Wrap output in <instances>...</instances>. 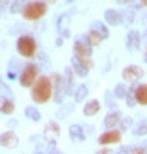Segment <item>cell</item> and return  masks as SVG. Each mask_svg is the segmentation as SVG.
I'll list each match as a JSON object with an SVG mask.
<instances>
[{
	"instance_id": "obj_1",
	"label": "cell",
	"mask_w": 147,
	"mask_h": 154,
	"mask_svg": "<svg viewBox=\"0 0 147 154\" xmlns=\"http://www.w3.org/2000/svg\"><path fill=\"white\" fill-rule=\"evenodd\" d=\"M31 96H33V101H36L38 105L48 103L51 99V96H53V82H51V79L46 75L38 77L36 82L31 86Z\"/></svg>"
},
{
	"instance_id": "obj_2",
	"label": "cell",
	"mask_w": 147,
	"mask_h": 154,
	"mask_svg": "<svg viewBox=\"0 0 147 154\" xmlns=\"http://www.w3.org/2000/svg\"><path fill=\"white\" fill-rule=\"evenodd\" d=\"M46 12H48L46 2H43V0H34V2H29V4L22 9L21 14L26 21H38V19H41Z\"/></svg>"
},
{
	"instance_id": "obj_3",
	"label": "cell",
	"mask_w": 147,
	"mask_h": 154,
	"mask_svg": "<svg viewBox=\"0 0 147 154\" xmlns=\"http://www.w3.org/2000/svg\"><path fill=\"white\" fill-rule=\"evenodd\" d=\"M72 69L75 72V75L86 77L87 74H89V70L93 69V60H91V57L74 55L72 57Z\"/></svg>"
},
{
	"instance_id": "obj_4",
	"label": "cell",
	"mask_w": 147,
	"mask_h": 154,
	"mask_svg": "<svg viewBox=\"0 0 147 154\" xmlns=\"http://www.w3.org/2000/svg\"><path fill=\"white\" fill-rule=\"evenodd\" d=\"M38 74H39L38 65H34V63H27V65L22 69L21 77H19V82H21V86H22V88H31V86L36 82Z\"/></svg>"
},
{
	"instance_id": "obj_5",
	"label": "cell",
	"mask_w": 147,
	"mask_h": 154,
	"mask_svg": "<svg viewBox=\"0 0 147 154\" xmlns=\"http://www.w3.org/2000/svg\"><path fill=\"white\" fill-rule=\"evenodd\" d=\"M17 51L24 58H31L36 53V41L33 36H21L17 39Z\"/></svg>"
},
{
	"instance_id": "obj_6",
	"label": "cell",
	"mask_w": 147,
	"mask_h": 154,
	"mask_svg": "<svg viewBox=\"0 0 147 154\" xmlns=\"http://www.w3.org/2000/svg\"><path fill=\"white\" fill-rule=\"evenodd\" d=\"M91 53H93V45H91L89 38L87 36H79L74 41V55L91 57Z\"/></svg>"
},
{
	"instance_id": "obj_7",
	"label": "cell",
	"mask_w": 147,
	"mask_h": 154,
	"mask_svg": "<svg viewBox=\"0 0 147 154\" xmlns=\"http://www.w3.org/2000/svg\"><path fill=\"white\" fill-rule=\"evenodd\" d=\"M51 82H53V91H55V103H62L63 96L67 94L65 81H63V77H62L60 74H53Z\"/></svg>"
},
{
	"instance_id": "obj_8",
	"label": "cell",
	"mask_w": 147,
	"mask_h": 154,
	"mask_svg": "<svg viewBox=\"0 0 147 154\" xmlns=\"http://www.w3.org/2000/svg\"><path fill=\"white\" fill-rule=\"evenodd\" d=\"M98 142L101 144V146H113V144H118V142H121V132L120 130H115V128L106 130L104 134L99 135Z\"/></svg>"
},
{
	"instance_id": "obj_9",
	"label": "cell",
	"mask_w": 147,
	"mask_h": 154,
	"mask_svg": "<svg viewBox=\"0 0 147 154\" xmlns=\"http://www.w3.org/2000/svg\"><path fill=\"white\" fill-rule=\"evenodd\" d=\"M142 75H144V70L139 65H127L121 72V77L125 79V82H137Z\"/></svg>"
},
{
	"instance_id": "obj_10",
	"label": "cell",
	"mask_w": 147,
	"mask_h": 154,
	"mask_svg": "<svg viewBox=\"0 0 147 154\" xmlns=\"http://www.w3.org/2000/svg\"><path fill=\"white\" fill-rule=\"evenodd\" d=\"M58 135H60V127L57 125V122H48L46 123V128H44V134H43L44 140L48 144H55L57 139H58Z\"/></svg>"
},
{
	"instance_id": "obj_11",
	"label": "cell",
	"mask_w": 147,
	"mask_h": 154,
	"mask_svg": "<svg viewBox=\"0 0 147 154\" xmlns=\"http://www.w3.org/2000/svg\"><path fill=\"white\" fill-rule=\"evenodd\" d=\"M0 146L5 147V149H14L19 146V137L14 132H11V130L0 134Z\"/></svg>"
},
{
	"instance_id": "obj_12",
	"label": "cell",
	"mask_w": 147,
	"mask_h": 154,
	"mask_svg": "<svg viewBox=\"0 0 147 154\" xmlns=\"http://www.w3.org/2000/svg\"><path fill=\"white\" fill-rule=\"evenodd\" d=\"M104 21L109 26H120L123 22V12L116 11V9H108V11H104Z\"/></svg>"
},
{
	"instance_id": "obj_13",
	"label": "cell",
	"mask_w": 147,
	"mask_h": 154,
	"mask_svg": "<svg viewBox=\"0 0 147 154\" xmlns=\"http://www.w3.org/2000/svg\"><path fill=\"white\" fill-rule=\"evenodd\" d=\"M139 48H140V34H139V31H130L127 34V50L133 53Z\"/></svg>"
},
{
	"instance_id": "obj_14",
	"label": "cell",
	"mask_w": 147,
	"mask_h": 154,
	"mask_svg": "<svg viewBox=\"0 0 147 154\" xmlns=\"http://www.w3.org/2000/svg\"><path fill=\"white\" fill-rule=\"evenodd\" d=\"M121 120V113L118 110H109V113L106 116H104V127L108 128V130H111V128H115V127L120 123Z\"/></svg>"
},
{
	"instance_id": "obj_15",
	"label": "cell",
	"mask_w": 147,
	"mask_h": 154,
	"mask_svg": "<svg viewBox=\"0 0 147 154\" xmlns=\"http://www.w3.org/2000/svg\"><path fill=\"white\" fill-rule=\"evenodd\" d=\"M69 135H70V139L74 142H84L86 140V134H84V128L81 125H70Z\"/></svg>"
},
{
	"instance_id": "obj_16",
	"label": "cell",
	"mask_w": 147,
	"mask_h": 154,
	"mask_svg": "<svg viewBox=\"0 0 147 154\" xmlns=\"http://www.w3.org/2000/svg\"><path fill=\"white\" fill-rule=\"evenodd\" d=\"M135 101L142 106H147V84L135 86Z\"/></svg>"
},
{
	"instance_id": "obj_17",
	"label": "cell",
	"mask_w": 147,
	"mask_h": 154,
	"mask_svg": "<svg viewBox=\"0 0 147 154\" xmlns=\"http://www.w3.org/2000/svg\"><path fill=\"white\" fill-rule=\"evenodd\" d=\"M99 108H101V103H99L98 99H91V101H87L86 105H84V115H87V116L98 115Z\"/></svg>"
},
{
	"instance_id": "obj_18",
	"label": "cell",
	"mask_w": 147,
	"mask_h": 154,
	"mask_svg": "<svg viewBox=\"0 0 147 154\" xmlns=\"http://www.w3.org/2000/svg\"><path fill=\"white\" fill-rule=\"evenodd\" d=\"M89 29L91 31H94V33H98L99 36L103 39H106L109 36V31H108V28L104 26L103 22H99V21H94V22H91V26H89Z\"/></svg>"
},
{
	"instance_id": "obj_19",
	"label": "cell",
	"mask_w": 147,
	"mask_h": 154,
	"mask_svg": "<svg viewBox=\"0 0 147 154\" xmlns=\"http://www.w3.org/2000/svg\"><path fill=\"white\" fill-rule=\"evenodd\" d=\"M132 134L137 135V137H142V135H147V118H142L140 122H137L133 128H132Z\"/></svg>"
},
{
	"instance_id": "obj_20",
	"label": "cell",
	"mask_w": 147,
	"mask_h": 154,
	"mask_svg": "<svg viewBox=\"0 0 147 154\" xmlns=\"http://www.w3.org/2000/svg\"><path fill=\"white\" fill-rule=\"evenodd\" d=\"M0 111L5 113V115H11L12 111H14V103H12L9 98L0 96Z\"/></svg>"
},
{
	"instance_id": "obj_21",
	"label": "cell",
	"mask_w": 147,
	"mask_h": 154,
	"mask_svg": "<svg viewBox=\"0 0 147 154\" xmlns=\"http://www.w3.org/2000/svg\"><path fill=\"white\" fill-rule=\"evenodd\" d=\"M74 74L75 72L74 70H70V67H67L65 69V89H67V94L69 93H72V86H74Z\"/></svg>"
},
{
	"instance_id": "obj_22",
	"label": "cell",
	"mask_w": 147,
	"mask_h": 154,
	"mask_svg": "<svg viewBox=\"0 0 147 154\" xmlns=\"http://www.w3.org/2000/svg\"><path fill=\"white\" fill-rule=\"evenodd\" d=\"M24 113H26V116L29 118V120H33V122H39V120H41V113H39L34 106H26Z\"/></svg>"
},
{
	"instance_id": "obj_23",
	"label": "cell",
	"mask_w": 147,
	"mask_h": 154,
	"mask_svg": "<svg viewBox=\"0 0 147 154\" xmlns=\"http://www.w3.org/2000/svg\"><path fill=\"white\" fill-rule=\"evenodd\" d=\"M135 17H137V11L135 9H128V11L123 12V22H125V26H130L135 22Z\"/></svg>"
},
{
	"instance_id": "obj_24",
	"label": "cell",
	"mask_w": 147,
	"mask_h": 154,
	"mask_svg": "<svg viewBox=\"0 0 147 154\" xmlns=\"http://www.w3.org/2000/svg\"><path fill=\"white\" fill-rule=\"evenodd\" d=\"M31 0H14L11 4V12L12 14H16V12H22V9L29 4Z\"/></svg>"
},
{
	"instance_id": "obj_25",
	"label": "cell",
	"mask_w": 147,
	"mask_h": 154,
	"mask_svg": "<svg viewBox=\"0 0 147 154\" xmlns=\"http://www.w3.org/2000/svg\"><path fill=\"white\" fill-rule=\"evenodd\" d=\"M87 94H89V89H87V86H79L75 91V101L77 103H81V101H84V99L87 98Z\"/></svg>"
},
{
	"instance_id": "obj_26",
	"label": "cell",
	"mask_w": 147,
	"mask_h": 154,
	"mask_svg": "<svg viewBox=\"0 0 147 154\" xmlns=\"http://www.w3.org/2000/svg\"><path fill=\"white\" fill-rule=\"evenodd\" d=\"M127 93H128V88H127L125 84H116V86H115V98L125 99Z\"/></svg>"
},
{
	"instance_id": "obj_27",
	"label": "cell",
	"mask_w": 147,
	"mask_h": 154,
	"mask_svg": "<svg viewBox=\"0 0 147 154\" xmlns=\"http://www.w3.org/2000/svg\"><path fill=\"white\" fill-rule=\"evenodd\" d=\"M118 154H147L144 147H120Z\"/></svg>"
},
{
	"instance_id": "obj_28",
	"label": "cell",
	"mask_w": 147,
	"mask_h": 154,
	"mask_svg": "<svg viewBox=\"0 0 147 154\" xmlns=\"http://www.w3.org/2000/svg\"><path fill=\"white\" fill-rule=\"evenodd\" d=\"M87 38H89V41H91V45H93V46H99V45H101V41H103V38H101L98 33L91 31V29H89V33H87Z\"/></svg>"
},
{
	"instance_id": "obj_29",
	"label": "cell",
	"mask_w": 147,
	"mask_h": 154,
	"mask_svg": "<svg viewBox=\"0 0 147 154\" xmlns=\"http://www.w3.org/2000/svg\"><path fill=\"white\" fill-rule=\"evenodd\" d=\"M72 111H74V105H65L63 108L58 110V118H60V120H65L67 113H72Z\"/></svg>"
},
{
	"instance_id": "obj_30",
	"label": "cell",
	"mask_w": 147,
	"mask_h": 154,
	"mask_svg": "<svg viewBox=\"0 0 147 154\" xmlns=\"http://www.w3.org/2000/svg\"><path fill=\"white\" fill-rule=\"evenodd\" d=\"M125 99H127V105L130 106V108H133V106L137 105V101H135V89L128 91V93H127V96H125Z\"/></svg>"
},
{
	"instance_id": "obj_31",
	"label": "cell",
	"mask_w": 147,
	"mask_h": 154,
	"mask_svg": "<svg viewBox=\"0 0 147 154\" xmlns=\"http://www.w3.org/2000/svg\"><path fill=\"white\" fill-rule=\"evenodd\" d=\"M132 125H133V122H132L130 116H125V118H121V120H120V127H121V130H127V128H130Z\"/></svg>"
},
{
	"instance_id": "obj_32",
	"label": "cell",
	"mask_w": 147,
	"mask_h": 154,
	"mask_svg": "<svg viewBox=\"0 0 147 154\" xmlns=\"http://www.w3.org/2000/svg\"><path fill=\"white\" fill-rule=\"evenodd\" d=\"M9 2H11V0H0V12L4 11L7 5H9Z\"/></svg>"
},
{
	"instance_id": "obj_33",
	"label": "cell",
	"mask_w": 147,
	"mask_h": 154,
	"mask_svg": "<svg viewBox=\"0 0 147 154\" xmlns=\"http://www.w3.org/2000/svg\"><path fill=\"white\" fill-rule=\"evenodd\" d=\"M96 154H113L111 152V149H108V147H103V149H99Z\"/></svg>"
},
{
	"instance_id": "obj_34",
	"label": "cell",
	"mask_w": 147,
	"mask_h": 154,
	"mask_svg": "<svg viewBox=\"0 0 147 154\" xmlns=\"http://www.w3.org/2000/svg\"><path fill=\"white\" fill-rule=\"evenodd\" d=\"M132 2H135V0H118L120 5H128V4H132Z\"/></svg>"
},
{
	"instance_id": "obj_35",
	"label": "cell",
	"mask_w": 147,
	"mask_h": 154,
	"mask_svg": "<svg viewBox=\"0 0 147 154\" xmlns=\"http://www.w3.org/2000/svg\"><path fill=\"white\" fill-rule=\"evenodd\" d=\"M140 21L142 22H147V12H144V14L140 16Z\"/></svg>"
},
{
	"instance_id": "obj_36",
	"label": "cell",
	"mask_w": 147,
	"mask_h": 154,
	"mask_svg": "<svg viewBox=\"0 0 147 154\" xmlns=\"http://www.w3.org/2000/svg\"><path fill=\"white\" fill-rule=\"evenodd\" d=\"M140 4H142L144 7H145V9H147V0H140Z\"/></svg>"
},
{
	"instance_id": "obj_37",
	"label": "cell",
	"mask_w": 147,
	"mask_h": 154,
	"mask_svg": "<svg viewBox=\"0 0 147 154\" xmlns=\"http://www.w3.org/2000/svg\"><path fill=\"white\" fill-rule=\"evenodd\" d=\"M144 62H147V50H145V55H144Z\"/></svg>"
},
{
	"instance_id": "obj_38",
	"label": "cell",
	"mask_w": 147,
	"mask_h": 154,
	"mask_svg": "<svg viewBox=\"0 0 147 154\" xmlns=\"http://www.w3.org/2000/svg\"><path fill=\"white\" fill-rule=\"evenodd\" d=\"M55 154H63V152H62V151H55Z\"/></svg>"
},
{
	"instance_id": "obj_39",
	"label": "cell",
	"mask_w": 147,
	"mask_h": 154,
	"mask_svg": "<svg viewBox=\"0 0 147 154\" xmlns=\"http://www.w3.org/2000/svg\"><path fill=\"white\" fill-rule=\"evenodd\" d=\"M48 2H51V4H53V2H57V0H48Z\"/></svg>"
},
{
	"instance_id": "obj_40",
	"label": "cell",
	"mask_w": 147,
	"mask_h": 154,
	"mask_svg": "<svg viewBox=\"0 0 147 154\" xmlns=\"http://www.w3.org/2000/svg\"><path fill=\"white\" fill-rule=\"evenodd\" d=\"M145 41H147V29H145Z\"/></svg>"
},
{
	"instance_id": "obj_41",
	"label": "cell",
	"mask_w": 147,
	"mask_h": 154,
	"mask_svg": "<svg viewBox=\"0 0 147 154\" xmlns=\"http://www.w3.org/2000/svg\"><path fill=\"white\" fill-rule=\"evenodd\" d=\"M69 2H72V0H69Z\"/></svg>"
},
{
	"instance_id": "obj_42",
	"label": "cell",
	"mask_w": 147,
	"mask_h": 154,
	"mask_svg": "<svg viewBox=\"0 0 147 154\" xmlns=\"http://www.w3.org/2000/svg\"><path fill=\"white\" fill-rule=\"evenodd\" d=\"M0 88H2V86H0Z\"/></svg>"
}]
</instances>
